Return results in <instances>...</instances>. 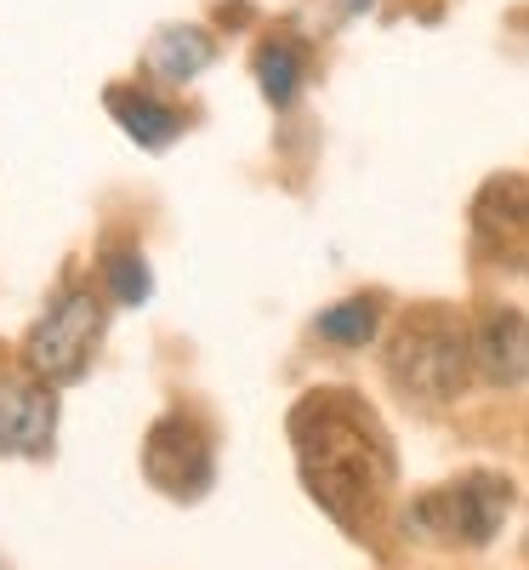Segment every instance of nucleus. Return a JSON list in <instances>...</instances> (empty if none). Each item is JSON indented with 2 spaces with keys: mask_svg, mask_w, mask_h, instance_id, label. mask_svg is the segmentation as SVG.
<instances>
[{
  "mask_svg": "<svg viewBox=\"0 0 529 570\" xmlns=\"http://www.w3.org/2000/svg\"><path fill=\"white\" fill-rule=\"evenodd\" d=\"M291 440L313 502L348 531H370V519L393 485V451L376 416L353 394H308L291 411Z\"/></svg>",
  "mask_w": 529,
  "mask_h": 570,
  "instance_id": "1",
  "label": "nucleus"
},
{
  "mask_svg": "<svg viewBox=\"0 0 529 570\" xmlns=\"http://www.w3.org/2000/svg\"><path fill=\"white\" fill-rule=\"evenodd\" d=\"M467 365H472V337L445 314L410 320L393 337V348H388L393 389H405L410 400H427V405L456 400L461 383H467Z\"/></svg>",
  "mask_w": 529,
  "mask_h": 570,
  "instance_id": "2",
  "label": "nucleus"
},
{
  "mask_svg": "<svg viewBox=\"0 0 529 570\" xmlns=\"http://www.w3.org/2000/svg\"><path fill=\"white\" fill-rule=\"evenodd\" d=\"M103 337V308L91 292H63L52 308H46L29 331V343H23V365L40 376V383H80L86 365H91V348H98Z\"/></svg>",
  "mask_w": 529,
  "mask_h": 570,
  "instance_id": "3",
  "label": "nucleus"
},
{
  "mask_svg": "<svg viewBox=\"0 0 529 570\" xmlns=\"http://www.w3.org/2000/svg\"><path fill=\"white\" fill-rule=\"evenodd\" d=\"M501 519H507V480H496V473H467V480L421 497V502L405 513V531L485 548V542L501 531Z\"/></svg>",
  "mask_w": 529,
  "mask_h": 570,
  "instance_id": "4",
  "label": "nucleus"
},
{
  "mask_svg": "<svg viewBox=\"0 0 529 570\" xmlns=\"http://www.w3.org/2000/svg\"><path fill=\"white\" fill-rule=\"evenodd\" d=\"M142 473H149V485H160L177 502H194L211 491L217 468H211V445L194 428V416L171 411L149 428V440H142Z\"/></svg>",
  "mask_w": 529,
  "mask_h": 570,
  "instance_id": "5",
  "label": "nucleus"
},
{
  "mask_svg": "<svg viewBox=\"0 0 529 570\" xmlns=\"http://www.w3.org/2000/svg\"><path fill=\"white\" fill-rule=\"evenodd\" d=\"M58 434V400L52 383H23L7 376L0 383V451L7 456H46Z\"/></svg>",
  "mask_w": 529,
  "mask_h": 570,
  "instance_id": "6",
  "label": "nucleus"
},
{
  "mask_svg": "<svg viewBox=\"0 0 529 570\" xmlns=\"http://www.w3.org/2000/svg\"><path fill=\"white\" fill-rule=\"evenodd\" d=\"M472 228L496 257L529 268V183L523 177H496L472 206Z\"/></svg>",
  "mask_w": 529,
  "mask_h": 570,
  "instance_id": "7",
  "label": "nucleus"
},
{
  "mask_svg": "<svg viewBox=\"0 0 529 570\" xmlns=\"http://www.w3.org/2000/svg\"><path fill=\"white\" fill-rule=\"evenodd\" d=\"M472 365L485 371V383L518 389L529 383V320L518 308H490L472 325Z\"/></svg>",
  "mask_w": 529,
  "mask_h": 570,
  "instance_id": "8",
  "label": "nucleus"
},
{
  "mask_svg": "<svg viewBox=\"0 0 529 570\" xmlns=\"http://www.w3.org/2000/svg\"><path fill=\"white\" fill-rule=\"evenodd\" d=\"M109 115L120 120V131L131 142H142V149H166V142H177L182 131V115L171 104H160L154 91H137V86H109Z\"/></svg>",
  "mask_w": 529,
  "mask_h": 570,
  "instance_id": "9",
  "label": "nucleus"
},
{
  "mask_svg": "<svg viewBox=\"0 0 529 570\" xmlns=\"http://www.w3.org/2000/svg\"><path fill=\"white\" fill-rule=\"evenodd\" d=\"M211 58H217V46H211L206 29H194V23H171V29H160L154 46H149V75L182 86V80H194L200 69H211Z\"/></svg>",
  "mask_w": 529,
  "mask_h": 570,
  "instance_id": "10",
  "label": "nucleus"
},
{
  "mask_svg": "<svg viewBox=\"0 0 529 570\" xmlns=\"http://www.w3.org/2000/svg\"><path fill=\"white\" fill-rule=\"evenodd\" d=\"M302 52L291 40H268V46H257V86H262V98L273 104V109H291L297 104V91H302Z\"/></svg>",
  "mask_w": 529,
  "mask_h": 570,
  "instance_id": "11",
  "label": "nucleus"
},
{
  "mask_svg": "<svg viewBox=\"0 0 529 570\" xmlns=\"http://www.w3.org/2000/svg\"><path fill=\"white\" fill-rule=\"evenodd\" d=\"M376 325H381L376 297H348V303H336V308H325L313 320V331H319L325 343H336V348H365L376 337Z\"/></svg>",
  "mask_w": 529,
  "mask_h": 570,
  "instance_id": "12",
  "label": "nucleus"
},
{
  "mask_svg": "<svg viewBox=\"0 0 529 570\" xmlns=\"http://www.w3.org/2000/svg\"><path fill=\"white\" fill-rule=\"evenodd\" d=\"M103 279H109V297L120 308H142L154 297V274H149V263H142L137 252H109L103 257Z\"/></svg>",
  "mask_w": 529,
  "mask_h": 570,
  "instance_id": "13",
  "label": "nucleus"
}]
</instances>
